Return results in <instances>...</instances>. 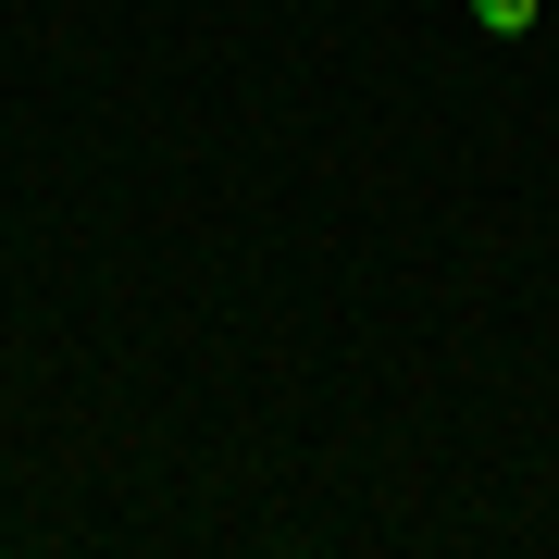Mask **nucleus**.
<instances>
[{"label": "nucleus", "instance_id": "1", "mask_svg": "<svg viewBox=\"0 0 559 559\" xmlns=\"http://www.w3.org/2000/svg\"><path fill=\"white\" fill-rule=\"evenodd\" d=\"M473 25H485V38H522V25H535V0H473Z\"/></svg>", "mask_w": 559, "mask_h": 559}]
</instances>
